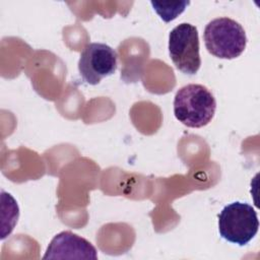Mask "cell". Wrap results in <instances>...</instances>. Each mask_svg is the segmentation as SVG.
<instances>
[{"mask_svg":"<svg viewBox=\"0 0 260 260\" xmlns=\"http://www.w3.org/2000/svg\"><path fill=\"white\" fill-rule=\"evenodd\" d=\"M216 110L213 94L201 84L190 83L175 94L174 114L187 127L201 128L211 122Z\"/></svg>","mask_w":260,"mask_h":260,"instance_id":"1","label":"cell"},{"mask_svg":"<svg viewBox=\"0 0 260 260\" xmlns=\"http://www.w3.org/2000/svg\"><path fill=\"white\" fill-rule=\"evenodd\" d=\"M207 51L220 59H235L245 50L247 36L243 26L229 17H218L209 21L203 32Z\"/></svg>","mask_w":260,"mask_h":260,"instance_id":"2","label":"cell"},{"mask_svg":"<svg viewBox=\"0 0 260 260\" xmlns=\"http://www.w3.org/2000/svg\"><path fill=\"white\" fill-rule=\"evenodd\" d=\"M259 220L254 207L235 201L218 214V232L222 239L239 246L247 245L258 233Z\"/></svg>","mask_w":260,"mask_h":260,"instance_id":"3","label":"cell"},{"mask_svg":"<svg viewBox=\"0 0 260 260\" xmlns=\"http://www.w3.org/2000/svg\"><path fill=\"white\" fill-rule=\"evenodd\" d=\"M169 53L174 65L181 72L194 75L200 68L199 36L196 26L181 23L169 35Z\"/></svg>","mask_w":260,"mask_h":260,"instance_id":"4","label":"cell"},{"mask_svg":"<svg viewBox=\"0 0 260 260\" xmlns=\"http://www.w3.org/2000/svg\"><path fill=\"white\" fill-rule=\"evenodd\" d=\"M118 55L116 51L107 44H87L78 60V71L82 79L90 84L96 85L105 77H108L117 69Z\"/></svg>","mask_w":260,"mask_h":260,"instance_id":"5","label":"cell"},{"mask_svg":"<svg viewBox=\"0 0 260 260\" xmlns=\"http://www.w3.org/2000/svg\"><path fill=\"white\" fill-rule=\"evenodd\" d=\"M43 259H98L96 249L86 239L64 231L50 242Z\"/></svg>","mask_w":260,"mask_h":260,"instance_id":"6","label":"cell"},{"mask_svg":"<svg viewBox=\"0 0 260 260\" xmlns=\"http://www.w3.org/2000/svg\"><path fill=\"white\" fill-rule=\"evenodd\" d=\"M190 2L183 1V2H169V3H161V2H154L151 1V5L153 9L156 11V13L160 16V18L166 21L170 22L174 20L179 14H181L186 6L189 5Z\"/></svg>","mask_w":260,"mask_h":260,"instance_id":"7","label":"cell"}]
</instances>
